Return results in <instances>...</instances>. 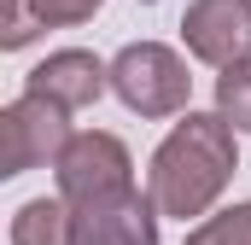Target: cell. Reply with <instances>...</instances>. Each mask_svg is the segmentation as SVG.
Segmentation results:
<instances>
[{"mask_svg":"<svg viewBox=\"0 0 251 245\" xmlns=\"http://www.w3.org/2000/svg\"><path fill=\"white\" fill-rule=\"evenodd\" d=\"M240 175V128L222 111H181V122L158 140L146 164V193L164 216L199 222Z\"/></svg>","mask_w":251,"mask_h":245,"instance_id":"cell-1","label":"cell"},{"mask_svg":"<svg viewBox=\"0 0 251 245\" xmlns=\"http://www.w3.org/2000/svg\"><path fill=\"white\" fill-rule=\"evenodd\" d=\"M111 94L134 117H181V111H193L187 59L170 41H128L111 59Z\"/></svg>","mask_w":251,"mask_h":245,"instance_id":"cell-2","label":"cell"},{"mask_svg":"<svg viewBox=\"0 0 251 245\" xmlns=\"http://www.w3.org/2000/svg\"><path fill=\"white\" fill-rule=\"evenodd\" d=\"M70 111L59 99H41V94H18L6 111H0V175H29L41 164H59L64 140H70Z\"/></svg>","mask_w":251,"mask_h":245,"instance_id":"cell-3","label":"cell"},{"mask_svg":"<svg viewBox=\"0 0 251 245\" xmlns=\"http://www.w3.org/2000/svg\"><path fill=\"white\" fill-rule=\"evenodd\" d=\"M158 222L164 210L152 204V193L117 187L70 204V245H158Z\"/></svg>","mask_w":251,"mask_h":245,"instance_id":"cell-4","label":"cell"},{"mask_svg":"<svg viewBox=\"0 0 251 245\" xmlns=\"http://www.w3.org/2000/svg\"><path fill=\"white\" fill-rule=\"evenodd\" d=\"M53 181L70 204H82V198H100V193H117V187H134V158H128V146L117 134H105V128H82V134H70L59 152V164H53Z\"/></svg>","mask_w":251,"mask_h":245,"instance_id":"cell-5","label":"cell"},{"mask_svg":"<svg viewBox=\"0 0 251 245\" xmlns=\"http://www.w3.org/2000/svg\"><path fill=\"white\" fill-rule=\"evenodd\" d=\"M181 41H187V59L210 70L251 59V0H187Z\"/></svg>","mask_w":251,"mask_h":245,"instance_id":"cell-6","label":"cell"},{"mask_svg":"<svg viewBox=\"0 0 251 245\" xmlns=\"http://www.w3.org/2000/svg\"><path fill=\"white\" fill-rule=\"evenodd\" d=\"M24 88L41 94V99H59L64 111H88V105L105 99L111 64L100 59V53H88V47H59V53H47V59L24 76Z\"/></svg>","mask_w":251,"mask_h":245,"instance_id":"cell-7","label":"cell"},{"mask_svg":"<svg viewBox=\"0 0 251 245\" xmlns=\"http://www.w3.org/2000/svg\"><path fill=\"white\" fill-rule=\"evenodd\" d=\"M12 245H70V198L41 193L12 210Z\"/></svg>","mask_w":251,"mask_h":245,"instance_id":"cell-8","label":"cell"},{"mask_svg":"<svg viewBox=\"0 0 251 245\" xmlns=\"http://www.w3.org/2000/svg\"><path fill=\"white\" fill-rule=\"evenodd\" d=\"M181 245H251V198L228 204V210H210L187 228Z\"/></svg>","mask_w":251,"mask_h":245,"instance_id":"cell-9","label":"cell"},{"mask_svg":"<svg viewBox=\"0 0 251 245\" xmlns=\"http://www.w3.org/2000/svg\"><path fill=\"white\" fill-rule=\"evenodd\" d=\"M216 111L234 122L240 134H251V59L228 64V70L216 76Z\"/></svg>","mask_w":251,"mask_h":245,"instance_id":"cell-10","label":"cell"},{"mask_svg":"<svg viewBox=\"0 0 251 245\" xmlns=\"http://www.w3.org/2000/svg\"><path fill=\"white\" fill-rule=\"evenodd\" d=\"M6 6V24H0V47L6 53H18V47H29L47 24H41V12H35V0H0Z\"/></svg>","mask_w":251,"mask_h":245,"instance_id":"cell-11","label":"cell"},{"mask_svg":"<svg viewBox=\"0 0 251 245\" xmlns=\"http://www.w3.org/2000/svg\"><path fill=\"white\" fill-rule=\"evenodd\" d=\"M100 6H105V0H35V12H41L47 29H76V24H88Z\"/></svg>","mask_w":251,"mask_h":245,"instance_id":"cell-12","label":"cell"}]
</instances>
